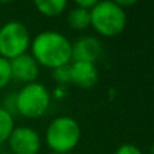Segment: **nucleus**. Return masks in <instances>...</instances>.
Masks as SVG:
<instances>
[{"instance_id": "f257e3e1", "label": "nucleus", "mask_w": 154, "mask_h": 154, "mask_svg": "<svg viewBox=\"0 0 154 154\" xmlns=\"http://www.w3.org/2000/svg\"><path fill=\"white\" fill-rule=\"evenodd\" d=\"M30 49L39 66L57 69L72 61V43L58 31L48 30L39 32L31 39Z\"/></svg>"}, {"instance_id": "f03ea898", "label": "nucleus", "mask_w": 154, "mask_h": 154, "mask_svg": "<svg viewBox=\"0 0 154 154\" xmlns=\"http://www.w3.org/2000/svg\"><path fill=\"white\" fill-rule=\"evenodd\" d=\"M81 139V127L79 122L68 115H62L49 123L45 133L48 147L54 154L73 153Z\"/></svg>"}, {"instance_id": "7ed1b4c3", "label": "nucleus", "mask_w": 154, "mask_h": 154, "mask_svg": "<svg viewBox=\"0 0 154 154\" xmlns=\"http://www.w3.org/2000/svg\"><path fill=\"white\" fill-rule=\"evenodd\" d=\"M91 26L97 34L111 38L122 34L127 24L125 8L115 4L112 0H100L89 10Z\"/></svg>"}, {"instance_id": "20e7f679", "label": "nucleus", "mask_w": 154, "mask_h": 154, "mask_svg": "<svg viewBox=\"0 0 154 154\" xmlns=\"http://www.w3.org/2000/svg\"><path fill=\"white\" fill-rule=\"evenodd\" d=\"M51 103V95L43 84L34 81L24 84L15 93L16 114L27 119H38L48 112Z\"/></svg>"}, {"instance_id": "39448f33", "label": "nucleus", "mask_w": 154, "mask_h": 154, "mask_svg": "<svg viewBox=\"0 0 154 154\" xmlns=\"http://www.w3.org/2000/svg\"><path fill=\"white\" fill-rule=\"evenodd\" d=\"M30 45L31 37L23 23L11 20L0 26V57L14 60L27 53Z\"/></svg>"}, {"instance_id": "423d86ee", "label": "nucleus", "mask_w": 154, "mask_h": 154, "mask_svg": "<svg viewBox=\"0 0 154 154\" xmlns=\"http://www.w3.org/2000/svg\"><path fill=\"white\" fill-rule=\"evenodd\" d=\"M7 142L10 153L12 154H38L42 147L39 134L26 126L14 128Z\"/></svg>"}, {"instance_id": "0eeeda50", "label": "nucleus", "mask_w": 154, "mask_h": 154, "mask_svg": "<svg viewBox=\"0 0 154 154\" xmlns=\"http://www.w3.org/2000/svg\"><path fill=\"white\" fill-rule=\"evenodd\" d=\"M12 79L19 82L30 84L37 80L39 75V65L31 54H22L14 60H10Z\"/></svg>"}, {"instance_id": "6e6552de", "label": "nucleus", "mask_w": 154, "mask_h": 154, "mask_svg": "<svg viewBox=\"0 0 154 154\" xmlns=\"http://www.w3.org/2000/svg\"><path fill=\"white\" fill-rule=\"evenodd\" d=\"M103 54V46L95 37L85 35L72 43V61H84L95 64Z\"/></svg>"}, {"instance_id": "1a4fd4ad", "label": "nucleus", "mask_w": 154, "mask_h": 154, "mask_svg": "<svg viewBox=\"0 0 154 154\" xmlns=\"http://www.w3.org/2000/svg\"><path fill=\"white\" fill-rule=\"evenodd\" d=\"M99 81V70L95 64L84 61H73L70 64V82L82 89L95 87Z\"/></svg>"}, {"instance_id": "9d476101", "label": "nucleus", "mask_w": 154, "mask_h": 154, "mask_svg": "<svg viewBox=\"0 0 154 154\" xmlns=\"http://www.w3.org/2000/svg\"><path fill=\"white\" fill-rule=\"evenodd\" d=\"M66 22L70 29L76 31L87 30L91 26V12L89 10H85L81 7H75L69 11L66 16Z\"/></svg>"}, {"instance_id": "9b49d317", "label": "nucleus", "mask_w": 154, "mask_h": 154, "mask_svg": "<svg viewBox=\"0 0 154 154\" xmlns=\"http://www.w3.org/2000/svg\"><path fill=\"white\" fill-rule=\"evenodd\" d=\"M37 11L45 16H58L68 7L69 0H32Z\"/></svg>"}, {"instance_id": "f8f14e48", "label": "nucleus", "mask_w": 154, "mask_h": 154, "mask_svg": "<svg viewBox=\"0 0 154 154\" xmlns=\"http://www.w3.org/2000/svg\"><path fill=\"white\" fill-rule=\"evenodd\" d=\"M14 128H15L14 115H11L7 109L0 107V143L8 141Z\"/></svg>"}, {"instance_id": "ddd939ff", "label": "nucleus", "mask_w": 154, "mask_h": 154, "mask_svg": "<svg viewBox=\"0 0 154 154\" xmlns=\"http://www.w3.org/2000/svg\"><path fill=\"white\" fill-rule=\"evenodd\" d=\"M11 80H12V75H11L10 60L0 57V89L7 87Z\"/></svg>"}, {"instance_id": "4468645a", "label": "nucleus", "mask_w": 154, "mask_h": 154, "mask_svg": "<svg viewBox=\"0 0 154 154\" xmlns=\"http://www.w3.org/2000/svg\"><path fill=\"white\" fill-rule=\"evenodd\" d=\"M53 79L58 84H69L70 82V64L53 69Z\"/></svg>"}, {"instance_id": "2eb2a0df", "label": "nucleus", "mask_w": 154, "mask_h": 154, "mask_svg": "<svg viewBox=\"0 0 154 154\" xmlns=\"http://www.w3.org/2000/svg\"><path fill=\"white\" fill-rule=\"evenodd\" d=\"M115 154H143L138 146L133 143H123L116 149Z\"/></svg>"}, {"instance_id": "dca6fc26", "label": "nucleus", "mask_w": 154, "mask_h": 154, "mask_svg": "<svg viewBox=\"0 0 154 154\" xmlns=\"http://www.w3.org/2000/svg\"><path fill=\"white\" fill-rule=\"evenodd\" d=\"M76 3V7H81L85 10H91L92 7H95L100 0H73Z\"/></svg>"}, {"instance_id": "f3484780", "label": "nucleus", "mask_w": 154, "mask_h": 154, "mask_svg": "<svg viewBox=\"0 0 154 154\" xmlns=\"http://www.w3.org/2000/svg\"><path fill=\"white\" fill-rule=\"evenodd\" d=\"M115 4H118L119 7L125 8V7H130V5H134L135 3H138L139 0H112Z\"/></svg>"}, {"instance_id": "a211bd4d", "label": "nucleus", "mask_w": 154, "mask_h": 154, "mask_svg": "<svg viewBox=\"0 0 154 154\" xmlns=\"http://www.w3.org/2000/svg\"><path fill=\"white\" fill-rule=\"evenodd\" d=\"M11 2H14V0H0V4H10Z\"/></svg>"}, {"instance_id": "6ab92c4d", "label": "nucleus", "mask_w": 154, "mask_h": 154, "mask_svg": "<svg viewBox=\"0 0 154 154\" xmlns=\"http://www.w3.org/2000/svg\"><path fill=\"white\" fill-rule=\"evenodd\" d=\"M0 154H12V153H10V152H3V153H0Z\"/></svg>"}, {"instance_id": "aec40b11", "label": "nucleus", "mask_w": 154, "mask_h": 154, "mask_svg": "<svg viewBox=\"0 0 154 154\" xmlns=\"http://www.w3.org/2000/svg\"><path fill=\"white\" fill-rule=\"evenodd\" d=\"M51 154H54V153H51ZM66 154H75V153H66Z\"/></svg>"}]
</instances>
